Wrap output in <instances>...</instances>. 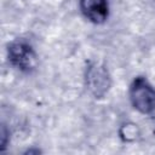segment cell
I'll return each instance as SVG.
<instances>
[{
  "instance_id": "6da1fadb",
  "label": "cell",
  "mask_w": 155,
  "mask_h": 155,
  "mask_svg": "<svg viewBox=\"0 0 155 155\" xmlns=\"http://www.w3.org/2000/svg\"><path fill=\"white\" fill-rule=\"evenodd\" d=\"M130 101L136 110L144 115L155 111V88L143 76H137L130 86Z\"/></svg>"
},
{
  "instance_id": "7a4b0ae2",
  "label": "cell",
  "mask_w": 155,
  "mask_h": 155,
  "mask_svg": "<svg viewBox=\"0 0 155 155\" xmlns=\"http://www.w3.org/2000/svg\"><path fill=\"white\" fill-rule=\"evenodd\" d=\"M7 58L10 64L22 73H31L38 64L36 53L25 40H16L8 44Z\"/></svg>"
},
{
  "instance_id": "3957f363",
  "label": "cell",
  "mask_w": 155,
  "mask_h": 155,
  "mask_svg": "<svg viewBox=\"0 0 155 155\" xmlns=\"http://www.w3.org/2000/svg\"><path fill=\"white\" fill-rule=\"evenodd\" d=\"M85 85L94 98H103L111 86V79L107 67L97 62H90L85 69Z\"/></svg>"
},
{
  "instance_id": "277c9868",
  "label": "cell",
  "mask_w": 155,
  "mask_h": 155,
  "mask_svg": "<svg viewBox=\"0 0 155 155\" xmlns=\"http://www.w3.org/2000/svg\"><path fill=\"white\" fill-rule=\"evenodd\" d=\"M79 7L82 16L94 24L104 23L109 16L108 0H79Z\"/></svg>"
},
{
  "instance_id": "5b68a950",
  "label": "cell",
  "mask_w": 155,
  "mask_h": 155,
  "mask_svg": "<svg viewBox=\"0 0 155 155\" xmlns=\"http://www.w3.org/2000/svg\"><path fill=\"white\" fill-rule=\"evenodd\" d=\"M8 136H10V131L7 130L6 125L2 124L1 125V130H0V150L1 151H4L6 149V147H7V143L10 140Z\"/></svg>"
}]
</instances>
